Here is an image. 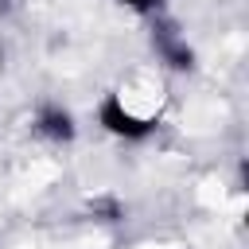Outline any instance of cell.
<instances>
[{"mask_svg":"<svg viewBox=\"0 0 249 249\" xmlns=\"http://www.w3.org/2000/svg\"><path fill=\"white\" fill-rule=\"evenodd\" d=\"M101 124L109 128V132H117V136H124V140H144L152 128H156V121H144V117H132L124 105H121V97H109L105 105H101Z\"/></svg>","mask_w":249,"mask_h":249,"instance_id":"1","label":"cell"},{"mask_svg":"<svg viewBox=\"0 0 249 249\" xmlns=\"http://www.w3.org/2000/svg\"><path fill=\"white\" fill-rule=\"evenodd\" d=\"M35 128H39L43 136H51V140H74V121H70V113H62V109H43L39 121H35Z\"/></svg>","mask_w":249,"mask_h":249,"instance_id":"2","label":"cell"},{"mask_svg":"<svg viewBox=\"0 0 249 249\" xmlns=\"http://www.w3.org/2000/svg\"><path fill=\"white\" fill-rule=\"evenodd\" d=\"M156 47H160V54H163V58H167V62H171L175 70H187V66L195 62L191 47H187V43H179V39H171V35H167V27H163V31L156 35Z\"/></svg>","mask_w":249,"mask_h":249,"instance_id":"3","label":"cell"},{"mask_svg":"<svg viewBox=\"0 0 249 249\" xmlns=\"http://www.w3.org/2000/svg\"><path fill=\"white\" fill-rule=\"evenodd\" d=\"M117 4H124V8H136V12H152L160 0H117Z\"/></svg>","mask_w":249,"mask_h":249,"instance_id":"4","label":"cell"}]
</instances>
